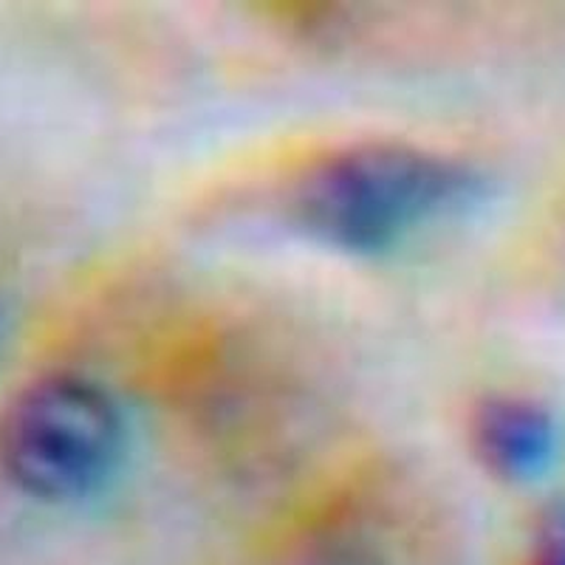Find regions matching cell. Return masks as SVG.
Returning <instances> with one entry per match:
<instances>
[{"mask_svg":"<svg viewBox=\"0 0 565 565\" xmlns=\"http://www.w3.org/2000/svg\"><path fill=\"white\" fill-rule=\"evenodd\" d=\"M529 565H565V503L546 512L540 523Z\"/></svg>","mask_w":565,"mask_h":565,"instance_id":"cell-4","label":"cell"},{"mask_svg":"<svg viewBox=\"0 0 565 565\" xmlns=\"http://www.w3.org/2000/svg\"><path fill=\"white\" fill-rule=\"evenodd\" d=\"M476 458L507 483L546 478L563 452V427L554 411L532 396L498 393L478 402L469 418Z\"/></svg>","mask_w":565,"mask_h":565,"instance_id":"cell-3","label":"cell"},{"mask_svg":"<svg viewBox=\"0 0 565 565\" xmlns=\"http://www.w3.org/2000/svg\"><path fill=\"white\" fill-rule=\"evenodd\" d=\"M12 315H9V309L3 306V300H0V367H3V362H7L9 356V348H12Z\"/></svg>","mask_w":565,"mask_h":565,"instance_id":"cell-6","label":"cell"},{"mask_svg":"<svg viewBox=\"0 0 565 565\" xmlns=\"http://www.w3.org/2000/svg\"><path fill=\"white\" fill-rule=\"evenodd\" d=\"M128 441V418L99 382L45 373L0 416V469L32 501L79 507L119 478Z\"/></svg>","mask_w":565,"mask_h":565,"instance_id":"cell-2","label":"cell"},{"mask_svg":"<svg viewBox=\"0 0 565 565\" xmlns=\"http://www.w3.org/2000/svg\"><path fill=\"white\" fill-rule=\"evenodd\" d=\"M487 193V175L458 156L407 141H360L331 150L297 179L291 218L326 249L380 260L478 210Z\"/></svg>","mask_w":565,"mask_h":565,"instance_id":"cell-1","label":"cell"},{"mask_svg":"<svg viewBox=\"0 0 565 565\" xmlns=\"http://www.w3.org/2000/svg\"><path fill=\"white\" fill-rule=\"evenodd\" d=\"M302 565H387L382 554L373 552L371 546L351 543V540H331L326 546L317 548Z\"/></svg>","mask_w":565,"mask_h":565,"instance_id":"cell-5","label":"cell"}]
</instances>
